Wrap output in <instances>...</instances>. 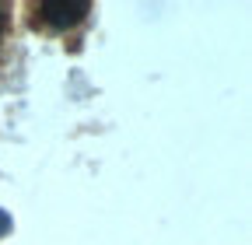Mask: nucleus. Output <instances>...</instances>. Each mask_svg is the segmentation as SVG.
<instances>
[{
    "instance_id": "obj_1",
    "label": "nucleus",
    "mask_w": 252,
    "mask_h": 245,
    "mask_svg": "<svg viewBox=\"0 0 252 245\" xmlns=\"http://www.w3.org/2000/svg\"><path fill=\"white\" fill-rule=\"evenodd\" d=\"M88 11H91L88 0H42L39 4V18L49 28H74L77 21H84Z\"/></svg>"
},
{
    "instance_id": "obj_2",
    "label": "nucleus",
    "mask_w": 252,
    "mask_h": 245,
    "mask_svg": "<svg viewBox=\"0 0 252 245\" xmlns=\"http://www.w3.org/2000/svg\"><path fill=\"white\" fill-rule=\"evenodd\" d=\"M4 21H7V14H4V7H0V32H4Z\"/></svg>"
}]
</instances>
